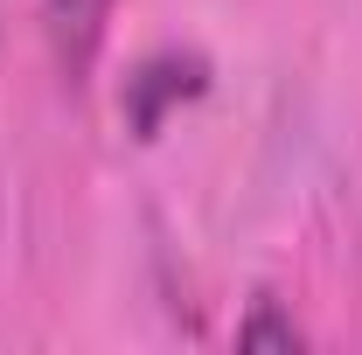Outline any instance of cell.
I'll return each instance as SVG.
<instances>
[{"instance_id": "6da1fadb", "label": "cell", "mask_w": 362, "mask_h": 355, "mask_svg": "<svg viewBox=\"0 0 362 355\" xmlns=\"http://www.w3.org/2000/svg\"><path fill=\"white\" fill-rule=\"evenodd\" d=\"M42 7H49L56 56H63L70 70H90V56H98V42H105V21H112L119 0H42Z\"/></svg>"}, {"instance_id": "7a4b0ae2", "label": "cell", "mask_w": 362, "mask_h": 355, "mask_svg": "<svg viewBox=\"0 0 362 355\" xmlns=\"http://www.w3.org/2000/svg\"><path fill=\"white\" fill-rule=\"evenodd\" d=\"M237 349H307V327L286 320L279 300H258L251 320H237Z\"/></svg>"}]
</instances>
